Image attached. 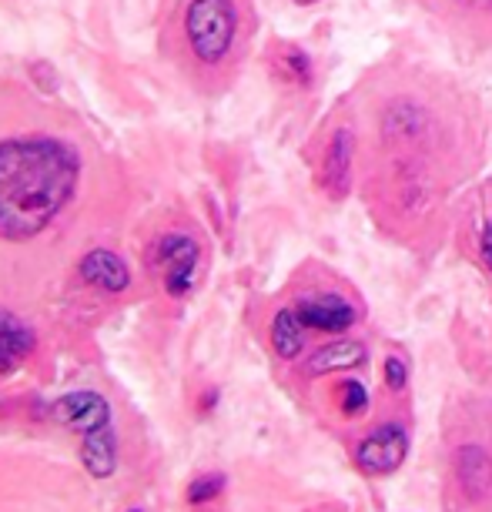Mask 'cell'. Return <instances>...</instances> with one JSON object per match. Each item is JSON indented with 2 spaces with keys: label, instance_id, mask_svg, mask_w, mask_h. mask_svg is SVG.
<instances>
[{
  "label": "cell",
  "instance_id": "6da1fadb",
  "mask_svg": "<svg viewBox=\"0 0 492 512\" xmlns=\"http://www.w3.org/2000/svg\"><path fill=\"white\" fill-rule=\"evenodd\" d=\"M362 121L359 191L375 225L426 231L486 161V118L452 74L429 64H385L352 94Z\"/></svg>",
  "mask_w": 492,
  "mask_h": 512
},
{
  "label": "cell",
  "instance_id": "7a4b0ae2",
  "mask_svg": "<svg viewBox=\"0 0 492 512\" xmlns=\"http://www.w3.org/2000/svg\"><path fill=\"white\" fill-rule=\"evenodd\" d=\"M81 151L54 134L0 138V241L41 238L81 191Z\"/></svg>",
  "mask_w": 492,
  "mask_h": 512
},
{
  "label": "cell",
  "instance_id": "3957f363",
  "mask_svg": "<svg viewBox=\"0 0 492 512\" xmlns=\"http://www.w3.org/2000/svg\"><path fill=\"white\" fill-rule=\"evenodd\" d=\"M255 34L258 14L252 0H178L168 41L178 71L198 91L218 94L235 84L252 54Z\"/></svg>",
  "mask_w": 492,
  "mask_h": 512
},
{
  "label": "cell",
  "instance_id": "277c9868",
  "mask_svg": "<svg viewBox=\"0 0 492 512\" xmlns=\"http://www.w3.org/2000/svg\"><path fill=\"white\" fill-rule=\"evenodd\" d=\"M312 144V181L318 195L342 205L359 188L362 164V121L355 98H345L328 114Z\"/></svg>",
  "mask_w": 492,
  "mask_h": 512
},
{
  "label": "cell",
  "instance_id": "5b68a950",
  "mask_svg": "<svg viewBox=\"0 0 492 512\" xmlns=\"http://www.w3.org/2000/svg\"><path fill=\"white\" fill-rule=\"evenodd\" d=\"M51 419L81 436V462L94 479H111L118 472V436H114L111 402L101 392L77 389L51 405Z\"/></svg>",
  "mask_w": 492,
  "mask_h": 512
},
{
  "label": "cell",
  "instance_id": "8992f818",
  "mask_svg": "<svg viewBox=\"0 0 492 512\" xmlns=\"http://www.w3.org/2000/svg\"><path fill=\"white\" fill-rule=\"evenodd\" d=\"M288 308L295 312V318L302 322L308 335H322V338H335V335H349L352 328H359L365 308L359 302V295L352 292L349 285L339 282H318L302 288Z\"/></svg>",
  "mask_w": 492,
  "mask_h": 512
},
{
  "label": "cell",
  "instance_id": "52a82bcc",
  "mask_svg": "<svg viewBox=\"0 0 492 512\" xmlns=\"http://www.w3.org/2000/svg\"><path fill=\"white\" fill-rule=\"evenodd\" d=\"M466 51H492V0H402Z\"/></svg>",
  "mask_w": 492,
  "mask_h": 512
},
{
  "label": "cell",
  "instance_id": "ba28073f",
  "mask_svg": "<svg viewBox=\"0 0 492 512\" xmlns=\"http://www.w3.org/2000/svg\"><path fill=\"white\" fill-rule=\"evenodd\" d=\"M201 262H205V248L191 231H164L151 245V268L161 275L168 298H178V302L195 292Z\"/></svg>",
  "mask_w": 492,
  "mask_h": 512
},
{
  "label": "cell",
  "instance_id": "9c48e42d",
  "mask_svg": "<svg viewBox=\"0 0 492 512\" xmlns=\"http://www.w3.org/2000/svg\"><path fill=\"white\" fill-rule=\"evenodd\" d=\"M409 449H412L409 425L402 419H382V422H375L372 429L362 432L352 449V459H355V466H359V472H365V476H372V479H382L405 466Z\"/></svg>",
  "mask_w": 492,
  "mask_h": 512
},
{
  "label": "cell",
  "instance_id": "30bf717a",
  "mask_svg": "<svg viewBox=\"0 0 492 512\" xmlns=\"http://www.w3.org/2000/svg\"><path fill=\"white\" fill-rule=\"evenodd\" d=\"M365 359H369V345H365L362 338L335 335V338H325L318 349L305 352L302 375L305 379H332V375L355 372L359 365H365Z\"/></svg>",
  "mask_w": 492,
  "mask_h": 512
},
{
  "label": "cell",
  "instance_id": "8fae6325",
  "mask_svg": "<svg viewBox=\"0 0 492 512\" xmlns=\"http://www.w3.org/2000/svg\"><path fill=\"white\" fill-rule=\"evenodd\" d=\"M265 64H268V74H272V81L278 84V88L298 91V94L315 91L318 67H315V57L308 54L302 44H295V41L268 44Z\"/></svg>",
  "mask_w": 492,
  "mask_h": 512
},
{
  "label": "cell",
  "instance_id": "7c38bea8",
  "mask_svg": "<svg viewBox=\"0 0 492 512\" xmlns=\"http://www.w3.org/2000/svg\"><path fill=\"white\" fill-rule=\"evenodd\" d=\"M77 275L104 295H121L131 288V268L118 251H111V248H91L88 255L77 262Z\"/></svg>",
  "mask_w": 492,
  "mask_h": 512
},
{
  "label": "cell",
  "instance_id": "4fadbf2b",
  "mask_svg": "<svg viewBox=\"0 0 492 512\" xmlns=\"http://www.w3.org/2000/svg\"><path fill=\"white\" fill-rule=\"evenodd\" d=\"M37 349V335L34 328L21 322L14 312L0 308V375H11L14 369L31 359Z\"/></svg>",
  "mask_w": 492,
  "mask_h": 512
},
{
  "label": "cell",
  "instance_id": "5bb4252c",
  "mask_svg": "<svg viewBox=\"0 0 492 512\" xmlns=\"http://www.w3.org/2000/svg\"><path fill=\"white\" fill-rule=\"evenodd\" d=\"M452 466H456V479L469 499H482L492 489V456L476 442L459 446Z\"/></svg>",
  "mask_w": 492,
  "mask_h": 512
},
{
  "label": "cell",
  "instance_id": "9a60e30c",
  "mask_svg": "<svg viewBox=\"0 0 492 512\" xmlns=\"http://www.w3.org/2000/svg\"><path fill=\"white\" fill-rule=\"evenodd\" d=\"M268 345H272L275 359L282 362H298L308 352V332L302 322L295 318V312L288 305H282L268 322Z\"/></svg>",
  "mask_w": 492,
  "mask_h": 512
},
{
  "label": "cell",
  "instance_id": "2e32d148",
  "mask_svg": "<svg viewBox=\"0 0 492 512\" xmlns=\"http://www.w3.org/2000/svg\"><path fill=\"white\" fill-rule=\"evenodd\" d=\"M472 198H476L472 215H469L472 255H476V262L482 272H486V278H492V181L482 185Z\"/></svg>",
  "mask_w": 492,
  "mask_h": 512
},
{
  "label": "cell",
  "instance_id": "e0dca14e",
  "mask_svg": "<svg viewBox=\"0 0 492 512\" xmlns=\"http://www.w3.org/2000/svg\"><path fill=\"white\" fill-rule=\"evenodd\" d=\"M332 405L342 419H362L372 405V395H369V385L362 379H335L332 382Z\"/></svg>",
  "mask_w": 492,
  "mask_h": 512
},
{
  "label": "cell",
  "instance_id": "ac0fdd59",
  "mask_svg": "<svg viewBox=\"0 0 492 512\" xmlns=\"http://www.w3.org/2000/svg\"><path fill=\"white\" fill-rule=\"evenodd\" d=\"M409 382H412V365L405 355L399 352H389L382 359V385L385 392L392 395V399H402L405 392H409Z\"/></svg>",
  "mask_w": 492,
  "mask_h": 512
},
{
  "label": "cell",
  "instance_id": "d6986e66",
  "mask_svg": "<svg viewBox=\"0 0 492 512\" xmlns=\"http://www.w3.org/2000/svg\"><path fill=\"white\" fill-rule=\"evenodd\" d=\"M221 492H225V476H221V472H205V476H198V479L188 482L185 496H188L191 506H205V502L218 499Z\"/></svg>",
  "mask_w": 492,
  "mask_h": 512
},
{
  "label": "cell",
  "instance_id": "ffe728a7",
  "mask_svg": "<svg viewBox=\"0 0 492 512\" xmlns=\"http://www.w3.org/2000/svg\"><path fill=\"white\" fill-rule=\"evenodd\" d=\"M298 7H315V4H322V0H295Z\"/></svg>",
  "mask_w": 492,
  "mask_h": 512
},
{
  "label": "cell",
  "instance_id": "44dd1931",
  "mask_svg": "<svg viewBox=\"0 0 492 512\" xmlns=\"http://www.w3.org/2000/svg\"><path fill=\"white\" fill-rule=\"evenodd\" d=\"M128 512H144V509H128Z\"/></svg>",
  "mask_w": 492,
  "mask_h": 512
}]
</instances>
